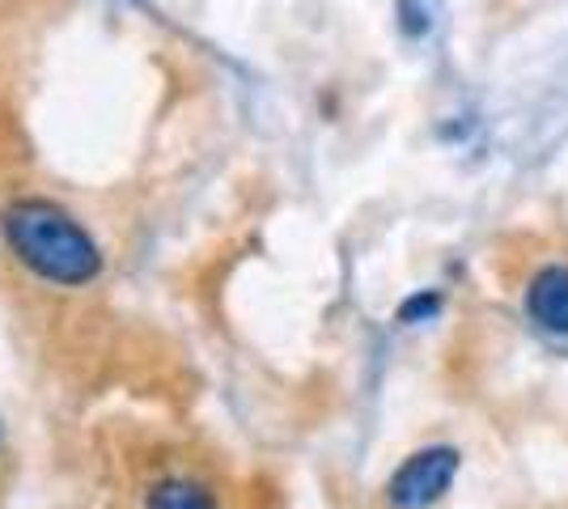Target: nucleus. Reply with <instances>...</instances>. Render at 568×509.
<instances>
[{
  "mask_svg": "<svg viewBox=\"0 0 568 509\" xmlns=\"http://www.w3.org/2000/svg\"><path fill=\"white\" fill-rule=\"evenodd\" d=\"M144 509H216V501L200 485H187V480H162V485L149 492Z\"/></svg>",
  "mask_w": 568,
  "mask_h": 509,
  "instance_id": "20e7f679",
  "label": "nucleus"
},
{
  "mask_svg": "<svg viewBox=\"0 0 568 509\" xmlns=\"http://www.w3.org/2000/svg\"><path fill=\"white\" fill-rule=\"evenodd\" d=\"M526 311L539 327L556 332V336H568V267H544L530 281Z\"/></svg>",
  "mask_w": 568,
  "mask_h": 509,
  "instance_id": "7ed1b4c3",
  "label": "nucleus"
},
{
  "mask_svg": "<svg viewBox=\"0 0 568 509\" xmlns=\"http://www.w3.org/2000/svg\"><path fill=\"white\" fill-rule=\"evenodd\" d=\"M442 302H437V293H420V297H412V302H403V311H399V318L403 323H416L420 315H433Z\"/></svg>",
  "mask_w": 568,
  "mask_h": 509,
  "instance_id": "39448f33",
  "label": "nucleus"
},
{
  "mask_svg": "<svg viewBox=\"0 0 568 509\" xmlns=\"http://www.w3.org/2000/svg\"><path fill=\"white\" fill-rule=\"evenodd\" d=\"M0 230H4L9 251L18 255V264H26L51 285H90L102 272L98 243L81 230V221L51 200H39V195L13 200L0 213Z\"/></svg>",
  "mask_w": 568,
  "mask_h": 509,
  "instance_id": "f257e3e1",
  "label": "nucleus"
},
{
  "mask_svg": "<svg viewBox=\"0 0 568 509\" xmlns=\"http://www.w3.org/2000/svg\"><path fill=\"white\" fill-rule=\"evenodd\" d=\"M454 476H458V450H454V446L416 450V455L390 476L386 501L395 509H428L433 501H442V492L454 485Z\"/></svg>",
  "mask_w": 568,
  "mask_h": 509,
  "instance_id": "f03ea898",
  "label": "nucleus"
}]
</instances>
